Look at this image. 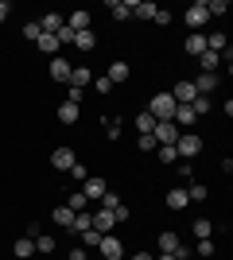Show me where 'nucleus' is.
Wrapping results in <instances>:
<instances>
[{"mask_svg": "<svg viewBox=\"0 0 233 260\" xmlns=\"http://www.w3.org/2000/svg\"><path fill=\"white\" fill-rule=\"evenodd\" d=\"M132 4H136V0H109L113 20H128V16H132Z\"/></svg>", "mask_w": 233, "mask_h": 260, "instance_id": "6ab92c4d", "label": "nucleus"}, {"mask_svg": "<svg viewBox=\"0 0 233 260\" xmlns=\"http://www.w3.org/2000/svg\"><path fill=\"white\" fill-rule=\"evenodd\" d=\"M190 229H194V237H198V241H210V233H214V221H210V217H198V221H194Z\"/></svg>", "mask_w": 233, "mask_h": 260, "instance_id": "5701e85b", "label": "nucleus"}, {"mask_svg": "<svg viewBox=\"0 0 233 260\" xmlns=\"http://www.w3.org/2000/svg\"><path fill=\"white\" fill-rule=\"evenodd\" d=\"M51 217H55V225H62V229H70V225H74V210H70V206H58Z\"/></svg>", "mask_w": 233, "mask_h": 260, "instance_id": "cd10ccee", "label": "nucleus"}, {"mask_svg": "<svg viewBox=\"0 0 233 260\" xmlns=\"http://www.w3.org/2000/svg\"><path fill=\"white\" fill-rule=\"evenodd\" d=\"M86 229H93V214H74V225H70V233H86Z\"/></svg>", "mask_w": 233, "mask_h": 260, "instance_id": "bb28decb", "label": "nucleus"}, {"mask_svg": "<svg viewBox=\"0 0 233 260\" xmlns=\"http://www.w3.org/2000/svg\"><path fill=\"white\" fill-rule=\"evenodd\" d=\"M93 86V70L89 66H70V89H86Z\"/></svg>", "mask_w": 233, "mask_h": 260, "instance_id": "423d86ee", "label": "nucleus"}, {"mask_svg": "<svg viewBox=\"0 0 233 260\" xmlns=\"http://www.w3.org/2000/svg\"><path fill=\"white\" fill-rule=\"evenodd\" d=\"M51 78H55V82H70V62L66 58H51Z\"/></svg>", "mask_w": 233, "mask_h": 260, "instance_id": "f3484780", "label": "nucleus"}, {"mask_svg": "<svg viewBox=\"0 0 233 260\" xmlns=\"http://www.w3.org/2000/svg\"><path fill=\"white\" fill-rule=\"evenodd\" d=\"M113 225H117V214H113V210H101V206H97V214H93V229H97V233H109Z\"/></svg>", "mask_w": 233, "mask_h": 260, "instance_id": "4468645a", "label": "nucleus"}, {"mask_svg": "<svg viewBox=\"0 0 233 260\" xmlns=\"http://www.w3.org/2000/svg\"><path fill=\"white\" fill-rule=\"evenodd\" d=\"M39 35H43V27H39V23H23V39H31V43H35V39H39Z\"/></svg>", "mask_w": 233, "mask_h": 260, "instance_id": "c9c22d12", "label": "nucleus"}, {"mask_svg": "<svg viewBox=\"0 0 233 260\" xmlns=\"http://www.w3.org/2000/svg\"><path fill=\"white\" fill-rule=\"evenodd\" d=\"M132 260H152V256H148V252H136V256Z\"/></svg>", "mask_w": 233, "mask_h": 260, "instance_id": "09e8293b", "label": "nucleus"}, {"mask_svg": "<svg viewBox=\"0 0 233 260\" xmlns=\"http://www.w3.org/2000/svg\"><path fill=\"white\" fill-rule=\"evenodd\" d=\"M225 12H229V4H225V0H210V4H206V16H210V20H222Z\"/></svg>", "mask_w": 233, "mask_h": 260, "instance_id": "7c9ffc66", "label": "nucleus"}, {"mask_svg": "<svg viewBox=\"0 0 233 260\" xmlns=\"http://www.w3.org/2000/svg\"><path fill=\"white\" fill-rule=\"evenodd\" d=\"M78 113H82V109H78V105H70V101H62V105H58V120H62V124H74V120H78Z\"/></svg>", "mask_w": 233, "mask_h": 260, "instance_id": "a878e982", "label": "nucleus"}, {"mask_svg": "<svg viewBox=\"0 0 233 260\" xmlns=\"http://www.w3.org/2000/svg\"><path fill=\"white\" fill-rule=\"evenodd\" d=\"M175 152H179V159H194V155L202 152V136H194V132H179Z\"/></svg>", "mask_w": 233, "mask_h": 260, "instance_id": "7ed1b4c3", "label": "nucleus"}, {"mask_svg": "<svg viewBox=\"0 0 233 260\" xmlns=\"http://www.w3.org/2000/svg\"><path fill=\"white\" fill-rule=\"evenodd\" d=\"M105 132H109V140H117V136H121V120H117V117L105 120Z\"/></svg>", "mask_w": 233, "mask_h": 260, "instance_id": "ea45409f", "label": "nucleus"}, {"mask_svg": "<svg viewBox=\"0 0 233 260\" xmlns=\"http://www.w3.org/2000/svg\"><path fill=\"white\" fill-rule=\"evenodd\" d=\"M179 245H183V241H179L175 229H163V233H159V252H171V256H175Z\"/></svg>", "mask_w": 233, "mask_h": 260, "instance_id": "2eb2a0df", "label": "nucleus"}, {"mask_svg": "<svg viewBox=\"0 0 233 260\" xmlns=\"http://www.w3.org/2000/svg\"><path fill=\"white\" fill-rule=\"evenodd\" d=\"M152 128H155V117H152V113H148V109H144V113H136V132H140V136H148Z\"/></svg>", "mask_w": 233, "mask_h": 260, "instance_id": "b1692460", "label": "nucleus"}, {"mask_svg": "<svg viewBox=\"0 0 233 260\" xmlns=\"http://www.w3.org/2000/svg\"><path fill=\"white\" fill-rule=\"evenodd\" d=\"M171 98H175V105H190V101L198 98V93H194V82H190V78L175 82V89H171Z\"/></svg>", "mask_w": 233, "mask_h": 260, "instance_id": "39448f33", "label": "nucleus"}, {"mask_svg": "<svg viewBox=\"0 0 233 260\" xmlns=\"http://www.w3.org/2000/svg\"><path fill=\"white\" fill-rule=\"evenodd\" d=\"M198 66H202V74H218V66H222V54L202 51V54H198Z\"/></svg>", "mask_w": 233, "mask_h": 260, "instance_id": "dca6fc26", "label": "nucleus"}, {"mask_svg": "<svg viewBox=\"0 0 233 260\" xmlns=\"http://www.w3.org/2000/svg\"><path fill=\"white\" fill-rule=\"evenodd\" d=\"M97 249H101V256H105V260H121V252H124V249H121V241L109 237V233L97 241Z\"/></svg>", "mask_w": 233, "mask_h": 260, "instance_id": "9b49d317", "label": "nucleus"}, {"mask_svg": "<svg viewBox=\"0 0 233 260\" xmlns=\"http://www.w3.org/2000/svg\"><path fill=\"white\" fill-rule=\"evenodd\" d=\"M62 23H66V20H62V16H58V12H47L43 20H39V27H43L47 35H58V27H62Z\"/></svg>", "mask_w": 233, "mask_h": 260, "instance_id": "aec40b11", "label": "nucleus"}, {"mask_svg": "<svg viewBox=\"0 0 233 260\" xmlns=\"http://www.w3.org/2000/svg\"><path fill=\"white\" fill-rule=\"evenodd\" d=\"M70 260H86V249H70Z\"/></svg>", "mask_w": 233, "mask_h": 260, "instance_id": "49530a36", "label": "nucleus"}, {"mask_svg": "<svg viewBox=\"0 0 233 260\" xmlns=\"http://www.w3.org/2000/svg\"><path fill=\"white\" fill-rule=\"evenodd\" d=\"M148 113H152L155 120H171L175 117V98H171V93H155V98L148 101Z\"/></svg>", "mask_w": 233, "mask_h": 260, "instance_id": "f257e3e1", "label": "nucleus"}, {"mask_svg": "<svg viewBox=\"0 0 233 260\" xmlns=\"http://www.w3.org/2000/svg\"><path fill=\"white\" fill-rule=\"evenodd\" d=\"M8 16H12V4H8V0H0V23L8 20Z\"/></svg>", "mask_w": 233, "mask_h": 260, "instance_id": "a18cd8bd", "label": "nucleus"}, {"mask_svg": "<svg viewBox=\"0 0 233 260\" xmlns=\"http://www.w3.org/2000/svg\"><path fill=\"white\" fill-rule=\"evenodd\" d=\"M105 190H109V186H105V179H97V175H89L86 183H82V194H86V202H89V198H97V202H101V194H105Z\"/></svg>", "mask_w": 233, "mask_h": 260, "instance_id": "9d476101", "label": "nucleus"}, {"mask_svg": "<svg viewBox=\"0 0 233 260\" xmlns=\"http://www.w3.org/2000/svg\"><path fill=\"white\" fill-rule=\"evenodd\" d=\"M132 16H140V20H152V16H155V4H152V0H136V4H132Z\"/></svg>", "mask_w": 233, "mask_h": 260, "instance_id": "c85d7f7f", "label": "nucleus"}, {"mask_svg": "<svg viewBox=\"0 0 233 260\" xmlns=\"http://www.w3.org/2000/svg\"><path fill=\"white\" fill-rule=\"evenodd\" d=\"M152 140H155V148H175V140H179V128L171 124V120H155Z\"/></svg>", "mask_w": 233, "mask_h": 260, "instance_id": "f03ea898", "label": "nucleus"}, {"mask_svg": "<svg viewBox=\"0 0 233 260\" xmlns=\"http://www.w3.org/2000/svg\"><path fill=\"white\" fill-rule=\"evenodd\" d=\"M152 23H159V27H167V23H171V12H167V8H155Z\"/></svg>", "mask_w": 233, "mask_h": 260, "instance_id": "4c0bfd02", "label": "nucleus"}, {"mask_svg": "<svg viewBox=\"0 0 233 260\" xmlns=\"http://www.w3.org/2000/svg\"><path fill=\"white\" fill-rule=\"evenodd\" d=\"M117 206H124L121 194H117V190H105V194H101V210H117Z\"/></svg>", "mask_w": 233, "mask_h": 260, "instance_id": "473e14b6", "label": "nucleus"}, {"mask_svg": "<svg viewBox=\"0 0 233 260\" xmlns=\"http://www.w3.org/2000/svg\"><path fill=\"white\" fill-rule=\"evenodd\" d=\"M136 148H140V152H155V140H152V132H148V136H140V140H136Z\"/></svg>", "mask_w": 233, "mask_h": 260, "instance_id": "a19ab883", "label": "nucleus"}, {"mask_svg": "<svg viewBox=\"0 0 233 260\" xmlns=\"http://www.w3.org/2000/svg\"><path fill=\"white\" fill-rule=\"evenodd\" d=\"M66 27L70 31H89V12H70Z\"/></svg>", "mask_w": 233, "mask_h": 260, "instance_id": "412c9836", "label": "nucleus"}, {"mask_svg": "<svg viewBox=\"0 0 233 260\" xmlns=\"http://www.w3.org/2000/svg\"><path fill=\"white\" fill-rule=\"evenodd\" d=\"M70 210H74V214H82V210H86V194H82V190H78V194H70V202H66Z\"/></svg>", "mask_w": 233, "mask_h": 260, "instance_id": "e433bc0d", "label": "nucleus"}, {"mask_svg": "<svg viewBox=\"0 0 233 260\" xmlns=\"http://www.w3.org/2000/svg\"><path fill=\"white\" fill-rule=\"evenodd\" d=\"M159 159H163V163H179V152H175V148H159Z\"/></svg>", "mask_w": 233, "mask_h": 260, "instance_id": "79ce46f5", "label": "nucleus"}, {"mask_svg": "<svg viewBox=\"0 0 233 260\" xmlns=\"http://www.w3.org/2000/svg\"><path fill=\"white\" fill-rule=\"evenodd\" d=\"M163 202H167V210H187V186H175V190H167L163 194Z\"/></svg>", "mask_w": 233, "mask_h": 260, "instance_id": "f8f14e48", "label": "nucleus"}, {"mask_svg": "<svg viewBox=\"0 0 233 260\" xmlns=\"http://www.w3.org/2000/svg\"><path fill=\"white\" fill-rule=\"evenodd\" d=\"M12 256H16V260H27V256H35V241H31V237H20L16 245H12Z\"/></svg>", "mask_w": 233, "mask_h": 260, "instance_id": "a211bd4d", "label": "nucleus"}, {"mask_svg": "<svg viewBox=\"0 0 233 260\" xmlns=\"http://www.w3.org/2000/svg\"><path fill=\"white\" fill-rule=\"evenodd\" d=\"M74 47L78 51H93V47H97V35L93 31H74Z\"/></svg>", "mask_w": 233, "mask_h": 260, "instance_id": "4be33fe9", "label": "nucleus"}, {"mask_svg": "<svg viewBox=\"0 0 233 260\" xmlns=\"http://www.w3.org/2000/svg\"><path fill=\"white\" fill-rule=\"evenodd\" d=\"M194 82V93L198 98H210L214 89H218V74H198V78H190Z\"/></svg>", "mask_w": 233, "mask_h": 260, "instance_id": "1a4fd4ad", "label": "nucleus"}, {"mask_svg": "<svg viewBox=\"0 0 233 260\" xmlns=\"http://www.w3.org/2000/svg\"><path fill=\"white\" fill-rule=\"evenodd\" d=\"M35 43H39V51H43V54H51V58H55V54H58V39H55V35H39V39H35Z\"/></svg>", "mask_w": 233, "mask_h": 260, "instance_id": "393cba45", "label": "nucleus"}, {"mask_svg": "<svg viewBox=\"0 0 233 260\" xmlns=\"http://www.w3.org/2000/svg\"><path fill=\"white\" fill-rule=\"evenodd\" d=\"M152 260H175V256H171V252H159V256H152Z\"/></svg>", "mask_w": 233, "mask_h": 260, "instance_id": "de8ad7c7", "label": "nucleus"}, {"mask_svg": "<svg viewBox=\"0 0 233 260\" xmlns=\"http://www.w3.org/2000/svg\"><path fill=\"white\" fill-rule=\"evenodd\" d=\"M93 89H97L101 98H105V93H113V82H109L105 74H97V78H93Z\"/></svg>", "mask_w": 233, "mask_h": 260, "instance_id": "f704fd0d", "label": "nucleus"}, {"mask_svg": "<svg viewBox=\"0 0 233 260\" xmlns=\"http://www.w3.org/2000/svg\"><path fill=\"white\" fill-rule=\"evenodd\" d=\"M78 237H82V245H86V249H97V241L105 237V233H97V229H86V233H78Z\"/></svg>", "mask_w": 233, "mask_h": 260, "instance_id": "72a5a7b5", "label": "nucleus"}, {"mask_svg": "<svg viewBox=\"0 0 233 260\" xmlns=\"http://www.w3.org/2000/svg\"><path fill=\"white\" fill-rule=\"evenodd\" d=\"M206 194H210V190H206V183H190V186H187V198H190V202H206Z\"/></svg>", "mask_w": 233, "mask_h": 260, "instance_id": "2f4dec72", "label": "nucleus"}, {"mask_svg": "<svg viewBox=\"0 0 233 260\" xmlns=\"http://www.w3.org/2000/svg\"><path fill=\"white\" fill-rule=\"evenodd\" d=\"M55 245H58V241L51 237V233H39V237H35V252H43V256H47V252H55Z\"/></svg>", "mask_w": 233, "mask_h": 260, "instance_id": "c756f323", "label": "nucleus"}, {"mask_svg": "<svg viewBox=\"0 0 233 260\" xmlns=\"http://www.w3.org/2000/svg\"><path fill=\"white\" fill-rule=\"evenodd\" d=\"M183 20H187V27H190V31L206 27V23H210V16H206V4H190V8L183 12Z\"/></svg>", "mask_w": 233, "mask_h": 260, "instance_id": "20e7f679", "label": "nucleus"}, {"mask_svg": "<svg viewBox=\"0 0 233 260\" xmlns=\"http://www.w3.org/2000/svg\"><path fill=\"white\" fill-rule=\"evenodd\" d=\"M55 39H58V47H62V43H74V31H70L66 23H62V27H58V35H55Z\"/></svg>", "mask_w": 233, "mask_h": 260, "instance_id": "58836bf2", "label": "nucleus"}, {"mask_svg": "<svg viewBox=\"0 0 233 260\" xmlns=\"http://www.w3.org/2000/svg\"><path fill=\"white\" fill-rule=\"evenodd\" d=\"M105 78H109L113 86H121V82H128V78H132V66L124 62V58H117V62L109 66V74H105Z\"/></svg>", "mask_w": 233, "mask_h": 260, "instance_id": "6e6552de", "label": "nucleus"}, {"mask_svg": "<svg viewBox=\"0 0 233 260\" xmlns=\"http://www.w3.org/2000/svg\"><path fill=\"white\" fill-rule=\"evenodd\" d=\"M74 163H78V155L70 152V148H55V152H51V167H58V171H70Z\"/></svg>", "mask_w": 233, "mask_h": 260, "instance_id": "0eeeda50", "label": "nucleus"}, {"mask_svg": "<svg viewBox=\"0 0 233 260\" xmlns=\"http://www.w3.org/2000/svg\"><path fill=\"white\" fill-rule=\"evenodd\" d=\"M198 256H214V241H198Z\"/></svg>", "mask_w": 233, "mask_h": 260, "instance_id": "c03bdc74", "label": "nucleus"}, {"mask_svg": "<svg viewBox=\"0 0 233 260\" xmlns=\"http://www.w3.org/2000/svg\"><path fill=\"white\" fill-rule=\"evenodd\" d=\"M183 51H187L190 58H198V54L206 51V35H202V31H190V35H187V43H183Z\"/></svg>", "mask_w": 233, "mask_h": 260, "instance_id": "ddd939ff", "label": "nucleus"}, {"mask_svg": "<svg viewBox=\"0 0 233 260\" xmlns=\"http://www.w3.org/2000/svg\"><path fill=\"white\" fill-rule=\"evenodd\" d=\"M70 175H74V179H82V183H86V179H89V171H86V167H82V163H74V167H70Z\"/></svg>", "mask_w": 233, "mask_h": 260, "instance_id": "37998d69", "label": "nucleus"}]
</instances>
